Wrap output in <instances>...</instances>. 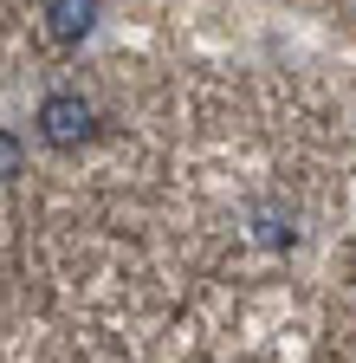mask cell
Instances as JSON below:
<instances>
[{"label": "cell", "mask_w": 356, "mask_h": 363, "mask_svg": "<svg viewBox=\"0 0 356 363\" xmlns=\"http://www.w3.org/2000/svg\"><path fill=\"white\" fill-rule=\"evenodd\" d=\"M91 130H98V111L84 104L78 91H52V98L39 104V136H46L52 150H78Z\"/></svg>", "instance_id": "6da1fadb"}, {"label": "cell", "mask_w": 356, "mask_h": 363, "mask_svg": "<svg viewBox=\"0 0 356 363\" xmlns=\"http://www.w3.org/2000/svg\"><path fill=\"white\" fill-rule=\"evenodd\" d=\"M20 162H26V143H20L13 130H0V189H7V182L20 175Z\"/></svg>", "instance_id": "3957f363"}, {"label": "cell", "mask_w": 356, "mask_h": 363, "mask_svg": "<svg viewBox=\"0 0 356 363\" xmlns=\"http://www.w3.org/2000/svg\"><path fill=\"white\" fill-rule=\"evenodd\" d=\"M98 26V0H46V33L52 45H78Z\"/></svg>", "instance_id": "7a4b0ae2"}]
</instances>
